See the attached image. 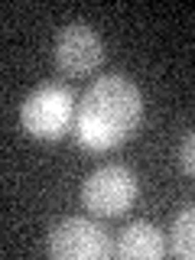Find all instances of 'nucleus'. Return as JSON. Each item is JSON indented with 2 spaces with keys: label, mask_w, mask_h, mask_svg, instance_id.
Returning a JSON list of instances; mask_svg holds the SVG:
<instances>
[{
  "label": "nucleus",
  "mask_w": 195,
  "mask_h": 260,
  "mask_svg": "<svg viewBox=\"0 0 195 260\" xmlns=\"http://www.w3.org/2000/svg\"><path fill=\"white\" fill-rule=\"evenodd\" d=\"M117 257L124 260H156L166 254V238L150 221H130L117 238Z\"/></svg>",
  "instance_id": "423d86ee"
},
{
  "label": "nucleus",
  "mask_w": 195,
  "mask_h": 260,
  "mask_svg": "<svg viewBox=\"0 0 195 260\" xmlns=\"http://www.w3.org/2000/svg\"><path fill=\"white\" fill-rule=\"evenodd\" d=\"M137 195V176L120 162L98 166L91 176L81 182V202L94 215H124Z\"/></svg>",
  "instance_id": "7ed1b4c3"
},
{
  "label": "nucleus",
  "mask_w": 195,
  "mask_h": 260,
  "mask_svg": "<svg viewBox=\"0 0 195 260\" xmlns=\"http://www.w3.org/2000/svg\"><path fill=\"white\" fill-rule=\"evenodd\" d=\"M104 59V43L101 32H98L91 23H65V26L55 32V62H59L62 72L69 75H85V72L98 69Z\"/></svg>",
  "instance_id": "39448f33"
},
{
  "label": "nucleus",
  "mask_w": 195,
  "mask_h": 260,
  "mask_svg": "<svg viewBox=\"0 0 195 260\" xmlns=\"http://www.w3.org/2000/svg\"><path fill=\"white\" fill-rule=\"evenodd\" d=\"M173 254L195 260V202L185 205L173 221Z\"/></svg>",
  "instance_id": "0eeeda50"
},
{
  "label": "nucleus",
  "mask_w": 195,
  "mask_h": 260,
  "mask_svg": "<svg viewBox=\"0 0 195 260\" xmlns=\"http://www.w3.org/2000/svg\"><path fill=\"white\" fill-rule=\"evenodd\" d=\"M72 117H75V101H72L69 88L59 85H43L36 88L20 108V120L39 140H55L69 130Z\"/></svg>",
  "instance_id": "f03ea898"
},
{
  "label": "nucleus",
  "mask_w": 195,
  "mask_h": 260,
  "mask_svg": "<svg viewBox=\"0 0 195 260\" xmlns=\"http://www.w3.org/2000/svg\"><path fill=\"white\" fill-rule=\"evenodd\" d=\"M49 254L62 257V260H94V257H108L111 244L98 221L72 215L52 224V231H49Z\"/></svg>",
  "instance_id": "20e7f679"
},
{
  "label": "nucleus",
  "mask_w": 195,
  "mask_h": 260,
  "mask_svg": "<svg viewBox=\"0 0 195 260\" xmlns=\"http://www.w3.org/2000/svg\"><path fill=\"white\" fill-rule=\"evenodd\" d=\"M179 166H182V173L195 176V130H189L179 143Z\"/></svg>",
  "instance_id": "6e6552de"
},
{
  "label": "nucleus",
  "mask_w": 195,
  "mask_h": 260,
  "mask_svg": "<svg viewBox=\"0 0 195 260\" xmlns=\"http://www.w3.org/2000/svg\"><path fill=\"white\" fill-rule=\"evenodd\" d=\"M143 117V94L124 75L98 78L75 111V137L91 150H111L124 143Z\"/></svg>",
  "instance_id": "f257e3e1"
}]
</instances>
